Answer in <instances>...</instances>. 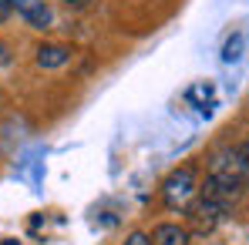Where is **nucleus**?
<instances>
[{
  "label": "nucleus",
  "mask_w": 249,
  "mask_h": 245,
  "mask_svg": "<svg viewBox=\"0 0 249 245\" xmlns=\"http://www.w3.org/2000/svg\"><path fill=\"white\" fill-rule=\"evenodd\" d=\"M249 178H246V168L239 162V155H236V148L232 151H219V155H212V162H209V178H206V188L212 198H219V202L232 205L243 192H246Z\"/></svg>",
  "instance_id": "obj_1"
},
{
  "label": "nucleus",
  "mask_w": 249,
  "mask_h": 245,
  "mask_svg": "<svg viewBox=\"0 0 249 245\" xmlns=\"http://www.w3.org/2000/svg\"><path fill=\"white\" fill-rule=\"evenodd\" d=\"M196 195H199V171H196V164L175 168L162 181V205L168 212H185Z\"/></svg>",
  "instance_id": "obj_2"
},
{
  "label": "nucleus",
  "mask_w": 249,
  "mask_h": 245,
  "mask_svg": "<svg viewBox=\"0 0 249 245\" xmlns=\"http://www.w3.org/2000/svg\"><path fill=\"white\" fill-rule=\"evenodd\" d=\"M226 208L229 205L226 202H219V198H212L209 192H202L199 188V195L189 202V208H185V215H189V225L196 229V232H212L219 222H222V215H226Z\"/></svg>",
  "instance_id": "obj_3"
},
{
  "label": "nucleus",
  "mask_w": 249,
  "mask_h": 245,
  "mask_svg": "<svg viewBox=\"0 0 249 245\" xmlns=\"http://www.w3.org/2000/svg\"><path fill=\"white\" fill-rule=\"evenodd\" d=\"M7 3H10L14 14H20V17H24L31 27H37V31H47L51 20H54V17H51V7H47L44 0H7Z\"/></svg>",
  "instance_id": "obj_4"
},
{
  "label": "nucleus",
  "mask_w": 249,
  "mask_h": 245,
  "mask_svg": "<svg viewBox=\"0 0 249 245\" xmlns=\"http://www.w3.org/2000/svg\"><path fill=\"white\" fill-rule=\"evenodd\" d=\"M152 245H192V232L178 222H162L152 229Z\"/></svg>",
  "instance_id": "obj_5"
},
{
  "label": "nucleus",
  "mask_w": 249,
  "mask_h": 245,
  "mask_svg": "<svg viewBox=\"0 0 249 245\" xmlns=\"http://www.w3.org/2000/svg\"><path fill=\"white\" fill-rule=\"evenodd\" d=\"M34 61H37V67H44V71L64 67L71 61V47H64V44H41L34 50Z\"/></svg>",
  "instance_id": "obj_6"
},
{
  "label": "nucleus",
  "mask_w": 249,
  "mask_h": 245,
  "mask_svg": "<svg viewBox=\"0 0 249 245\" xmlns=\"http://www.w3.org/2000/svg\"><path fill=\"white\" fill-rule=\"evenodd\" d=\"M239 50H243V34H239L236 41L226 44V50H222V61H236V57H239Z\"/></svg>",
  "instance_id": "obj_7"
},
{
  "label": "nucleus",
  "mask_w": 249,
  "mask_h": 245,
  "mask_svg": "<svg viewBox=\"0 0 249 245\" xmlns=\"http://www.w3.org/2000/svg\"><path fill=\"white\" fill-rule=\"evenodd\" d=\"M122 245H152V235H148V232H131Z\"/></svg>",
  "instance_id": "obj_8"
},
{
  "label": "nucleus",
  "mask_w": 249,
  "mask_h": 245,
  "mask_svg": "<svg viewBox=\"0 0 249 245\" xmlns=\"http://www.w3.org/2000/svg\"><path fill=\"white\" fill-rule=\"evenodd\" d=\"M236 155H239V162H243V168H246V178H249V141H243V145L236 148Z\"/></svg>",
  "instance_id": "obj_9"
},
{
  "label": "nucleus",
  "mask_w": 249,
  "mask_h": 245,
  "mask_svg": "<svg viewBox=\"0 0 249 245\" xmlns=\"http://www.w3.org/2000/svg\"><path fill=\"white\" fill-rule=\"evenodd\" d=\"M10 14H14V10H10V3H7V0H0V20H7Z\"/></svg>",
  "instance_id": "obj_10"
},
{
  "label": "nucleus",
  "mask_w": 249,
  "mask_h": 245,
  "mask_svg": "<svg viewBox=\"0 0 249 245\" xmlns=\"http://www.w3.org/2000/svg\"><path fill=\"white\" fill-rule=\"evenodd\" d=\"M64 3H68V7H88L91 0H64Z\"/></svg>",
  "instance_id": "obj_11"
},
{
  "label": "nucleus",
  "mask_w": 249,
  "mask_h": 245,
  "mask_svg": "<svg viewBox=\"0 0 249 245\" xmlns=\"http://www.w3.org/2000/svg\"><path fill=\"white\" fill-rule=\"evenodd\" d=\"M7 61H10V57H7V47L0 44V64H7Z\"/></svg>",
  "instance_id": "obj_12"
},
{
  "label": "nucleus",
  "mask_w": 249,
  "mask_h": 245,
  "mask_svg": "<svg viewBox=\"0 0 249 245\" xmlns=\"http://www.w3.org/2000/svg\"><path fill=\"white\" fill-rule=\"evenodd\" d=\"M0 245H20V242H17V239H3Z\"/></svg>",
  "instance_id": "obj_13"
}]
</instances>
